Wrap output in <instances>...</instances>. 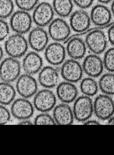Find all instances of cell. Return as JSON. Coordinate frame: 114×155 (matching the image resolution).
<instances>
[{
	"instance_id": "cell-27",
	"label": "cell",
	"mask_w": 114,
	"mask_h": 155,
	"mask_svg": "<svg viewBox=\"0 0 114 155\" xmlns=\"http://www.w3.org/2000/svg\"><path fill=\"white\" fill-rule=\"evenodd\" d=\"M14 5L13 0H0V18H10L14 12Z\"/></svg>"
},
{
	"instance_id": "cell-9",
	"label": "cell",
	"mask_w": 114,
	"mask_h": 155,
	"mask_svg": "<svg viewBox=\"0 0 114 155\" xmlns=\"http://www.w3.org/2000/svg\"><path fill=\"white\" fill-rule=\"evenodd\" d=\"M56 102V96L49 89L44 88L37 91L33 97L34 108L41 112H48L52 110Z\"/></svg>"
},
{
	"instance_id": "cell-26",
	"label": "cell",
	"mask_w": 114,
	"mask_h": 155,
	"mask_svg": "<svg viewBox=\"0 0 114 155\" xmlns=\"http://www.w3.org/2000/svg\"><path fill=\"white\" fill-rule=\"evenodd\" d=\"M80 90L83 95L91 97L97 93L99 88L98 83L94 78L87 77L81 80Z\"/></svg>"
},
{
	"instance_id": "cell-23",
	"label": "cell",
	"mask_w": 114,
	"mask_h": 155,
	"mask_svg": "<svg viewBox=\"0 0 114 155\" xmlns=\"http://www.w3.org/2000/svg\"><path fill=\"white\" fill-rule=\"evenodd\" d=\"M16 89L9 82H0V104L7 106L15 100Z\"/></svg>"
},
{
	"instance_id": "cell-10",
	"label": "cell",
	"mask_w": 114,
	"mask_h": 155,
	"mask_svg": "<svg viewBox=\"0 0 114 155\" xmlns=\"http://www.w3.org/2000/svg\"><path fill=\"white\" fill-rule=\"evenodd\" d=\"M83 73L82 65L77 60L70 58L65 60L61 65V76L65 81L73 83L80 81Z\"/></svg>"
},
{
	"instance_id": "cell-13",
	"label": "cell",
	"mask_w": 114,
	"mask_h": 155,
	"mask_svg": "<svg viewBox=\"0 0 114 155\" xmlns=\"http://www.w3.org/2000/svg\"><path fill=\"white\" fill-rule=\"evenodd\" d=\"M49 38L48 31L43 28L36 26L29 31L27 40L29 47L39 52L44 51L48 46Z\"/></svg>"
},
{
	"instance_id": "cell-36",
	"label": "cell",
	"mask_w": 114,
	"mask_h": 155,
	"mask_svg": "<svg viewBox=\"0 0 114 155\" xmlns=\"http://www.w3.org/2000/svg\"><path fill=\"white\" fill-rule=\"evenodd\" d=\"M19 125H32L33 122L29 119L22 120H20L19 123Z\"/></svg>"
},
{
	"instance_id": "cell-19",
	"label": "cell",
	"mask_w": 114,
	"mask_h": 155,
	"mask_svg": "<svg viewBox=\"0 0 114 155\" xmlns=\"http://www.w3.org/2000/svg\"><path fill=\"white\" fill-rule=\"evenodd\" d=\"M60 75L59 71L54 66L43 67L39 71L38 81L44 88L51 89L59 83Z\"/></svg>"
},
{
	"instance_id": "cell-28",
	"label": "cell",
	"mask_w": 114,
	"mask_h": 155,
	"mask_svg": "<svg viewBox=\"0 0 114 155\" xmlns=\"http://www.w3.org/2000/svg\"><path fill=\"white\" fill-rule=\"evenodd\" d=\"M103 62L105 69L109 72L114 73V47L106 51Z\"/></svg>"
},
{
	"instance_id": "cell-11",
	"label": "cell",
	"mask_w": 114,
	"mask_h": 155,
	"mask_svg": "<svg viewBox=\"0 0 114 155\" xmlns=\"http://www.w3.org/2000/svg\"><path fill=\"white\" fill-rule=\"evenodd\" d=\"M69 25L77 34L72 36H82L89 29L91 24L90 16L84 9L78 10L70 15Z\"/></svg>"
},
{
	"instance_id": "cell-21",
	"label": "cell",
	"mask_w": 114,
	"mask_h": 155,
	"mask_svg": "<svg viewBox=\"0 0 114 155\" xmlns=\"http://www.w3.org/2000/svg\"><path fill=\"white\" fill-rule=\"evenodd\" d=\"M78 91L74 83L64 81L58 84L56 88L57 97L62 103L74 102L78 97Z\"/></svg>"
},
{
	"instance_id": "cell-8",
	"label": "cell",
	"mask_w": 114,
	"mask_h": 155,
	"mask_svg": "<svg viewBox=\"0 0 114 155\" xmlns=\"http://www.w3.org/2000/svg\"><path fill=\"white\" fill-rule=\"evenodd\" d=\"M70 26L63 18L53 19L48 25V32L49 37L54 41H66L71 34Z\"/></svg>"
},
{
	"instance_id": "cell-29",
	"label": "cell",
	"mask_w": 114,
	"mask_h": 155,
	"mask_svg": "<svg viewBox=\"0 0 114 155\" xmlns=\"http://www.w3.org/2000/svg\"><path fill=\"white\" fill-rule=\"evenodd\" d=\"M14 2L18 9L29 12L33 11L39 3V0H14Z\"/></svg>"
},
{
	"instance_id": "cell-31",
	"label": "cell",
	"mask_w": 114,
	"mask_h": 155,
	"mask_svg": "<svg viewBox=\"0 0 114 155\" xmlns=\"http://www.w3.org/2000/svg\"><path fill=\"white\" fill-rule=\"evenodd\" d=\"M10 29V25L5 19L0 18V41L5 40L9 37Z\"/></svg>"
},
{
	"instance_id": "cell-30",
	"label": "cell",
	"mask_w": 114,
	"mask_h": 155,
	"mask_svg": "<svg viewBox=\"0 0 114 155\" xmlns=\"http://www.w3.org/2000/svg\"><path fill=\"white\" fill-rule=\"evenodd\" d=\"M33 122L37 125H56L53 117L48 112H41L37 115Z\"/></svg>"
},
{
	"instance_id": "cell-7",
	"label": "cell",
	"mask_w": 114,
	"mask_h": 155,
	"mask_svg": "<svg viewBox=\"0 0 114 155\" xmlns=\"http://www.w3.org/2000/svg\"><path fill=\"white\" fill-rule=\"evenodd\" d=\"M55 14L52 5L46 2H39L33 10V21L36 26L44 27L48 26L54 19Z\"/></svg>"
},
{
	"instance_id": "cell-2",
	"label": "cell",
	"mask_w": 114,
	"mask_h": 155,
	"mask_svg": "<svg viewBox=\"0 0 114 155\" xmlns=\"http://www.w3.org/2000/svg\"><path fill=\"white\" fill-rule=\"evenodd\" d=\"M100 29L93 28L89 29L85 38L87 48L93 54L99 55L103 53L107 46L108 38L106 34Z\"/></svg>"
},
{
	"instance_id": "cell-14",
	"label": "cell",
	"mask_w": 114,
	"mask_h": 155,
	"mask_svg": "<svg viewBox=\"0 0 114 155\" xmlns=\"http://www.w3.org/2000/svg\"><path fill=\"white\" fill-rule=\"evenodd\" d=\"M44 51V58L51 66L61 65L65 61L66 48L60 42L54 41L48 44Z\"/></svg>"
},
{
	"instance_id": "cell-25",
	"label": "cell",
	"mask_w": 114,
	"mask_h": 155,
	"mask_svg": "<svg viewBox=\"0 0 114 155\" xmlns=\"http://www.w3.org/2000/svg\"><path fill=\"white\" fill-rule=\"evenodd\" d=\"M98 83L99 89L103 94L114 95V73L109 72L103 74Z\"/></svg>"
},
{
	"instance_id": "cell-34",
	"label": "cell",
	"mask_w": 114,
	"mask_h": 155,
	"mask_svg": "<svg viewBox=\"0 0 114 155\" xmlns=\"http://www.w3.org/2000/svg\"><path fill=\"white\" fill-rule=\"evenodd\" d=\"M108 26L109 28L108 31V40L114 47V23H110Z\"/></svg>"
},
{
	"instance_id": "cell-12",
	"label": "cell",
	"mask_w": 114,
	"mask_h": 155,
	"mask_svg": "<svg viewBox=\"0 0 114 155\" xmlns=\"http://www.w3.org/2000/svg\"><path fill=\"white\" fill-rule=\"evenodd\" d=\"M38 83L33 75L24 73L16 80V92L21 97L29 99L38 91Z\"/></svg>"
},
{
	"instance_id": "cell-24",
	"label": "cell",
	"mask_w": 114,
	"mask_h": 155,
	"mask_svg": "<svg viewBox=\"0 0 114 155\" xmlns=\"http://www.w3.org/2000/svg\"><path fill=\"white\" fill-rule=\"evenodd\" d=\"M73 5L72 0H53L52 6L55 14L63 18L72 13Z\"/></svg>"
},
{
	"instance_id": "cell-3",
	"label": "cell",
	"mask_w": 114,
	"mask_h": 155,
	"mask_svg": "<svg viewBox=\"0 0 114 155\" xmlns=\"http://www.w3.org/2000/svg\"><path fill=\"white\" fill-rule=\"evenodd\" d=\"M21 68L18 59L8 56L0 62V79L4 82H14L21 75Z\"/></svg>"
},
{
	"instance_id": "cell-37",
	"label": "cell",
	"mask_w": 114,
	"mask_h": 155,
	"mask_svg": "<svg viewBox=\"0 0 114 155\" xmlns=\"http://www.w3.org/2000/svg\"><path fill=\"white\" fill-rule=\"evenodd\" d=\"M108 125H114V116H112L107 120Z\"/></svg>"
},
{
	"instance_id": "cell-38",
	"label": "cell",
	"mask_w": 114,
	"mask_h": 155,
	"mask_svg": "<svg viewBox=\"0 0 114 155\" xmlns=\"http://www.w3.org/2000/svg\"><path fill=\"white\" fill-rule=\"evenodd\" d=\"M4 50L2 47L0 45V62L3 59Z\"/></svg>"
},
{
	"instance_id": "cell-20",
	"label": "cell",
	"mask_w": 114,
	"mask_h": 155,
	"mask_svg": "<svg viewBox=\"0 0 114 155\" xmlns=\"http://www.w3.org/2000/svg\"><path fill=\"white\" fill-rule=\"evenodd\" d=\"M24 57L21 66L25 73L31 75L39 73L42 68L43 61L38 52L33 51Z\"/></svg>"
},
{
	"instance_id": "cell-5",
	"label": "cell",
	"mask_w": 114,
	"mask_h": 155,
	"mask_svg": "<svg viewBox=\"0 0 114 155\" xmlns=\"http://www.w3.org/2000/svg\"><path fill=\"white\" fill-rule=\"evenodd\" d=\"M74 119L84 122L91 118L94 113L93 101L90 97L82 95L74 101L72 108Z\"/></svg>"
},
{
	"instance_id": "cell-39",
	"label": "cell",
	"mask_w": 114,
	"mask_h": 155,
	"mask_svg": "<svg viewBox=\"0 0 114 155\" xmlns=\"http://www.w3.org/2000/svg\"><path fill=\"white\" fill-rule=\"evenodd\" d=\"M98 2L101 4H105L109 3L112 0H97Z\"/></svg>"
},
{
	"instance_id": "cell-4",
	"label": "cell",
	"mask_w": 114,
	"mask_h": 155,
	"mask_svg": "<svg viewBox=\"0 0 114 155\" xmlns=\"http://www.w3.org/2000/svg\"><path fill=\"white\" fill-rule=\"evenodd\" d=\"M33 23L32 16L29 12L18 9L10 17L9 25L14 33L24 35L31 29Z\"/></svg>"
},
{
	"instance_id": "cell-15",
	"label": "cell",
	"mask_w": 114,
	"mask_h": 155,
	"mask_svg": "<svg viewBox=\"0 0 114 155\" xmlns=\"http://www.w3.org/2000/svg\"><path fill=\"white\" fill-rule=\"evenodd\" d=\"M34 110L33 104L25 98L16 99L11 103V114L20 120L30 118L33 115Z\"/></svg>"
},
{
	"instance_id": "cell-17",
	"label": "cell",
	"mask_w": 114,
	"mask_h": 155,
	"mask_svg": "<svg viewBox=\"0 0 114 155\" xmlns=\"http://www.w3.org/2000/svg\"><path fill=\"white\" fill-rule=\"evenodd\" d=\"M63 43L67 45L66 52L70 58L78 60L85 57L87 47L85 41L79 36H70Z\"/></svg>"
},
{
	"instance_id": "cell-35",
	"label": "cell",
	"mask_w": 114,
	"mask_h": 155,
	"mask_svg": "<svg viewBox=\"0 0 114 155\" xmlns=\"http://www.w3.org/2000/svg\"><path fill=\"white\" fill-rule=\"evenodd\" d=\"M83 124L87 125H100V124L99 121L98 120H96L90 119V118L83 122Z\"/></svg>"
},
{
	"instance_id": "cell-33",
	"label": "cell",
	"mask_w": 114,
	"mask_h": 155,
	"mask_svg": "<svg viewBox=\"0 0 114 155\" xmlns=\"http://www.w3.org/2000/svg\"><path fill=\"white\" fill-rule=\"evenodd\" d=\"M73 3L82 9L88 8L93 4L94 0H72Z\"/></svg>"
},
{
	"instance_id": "cell-22",
	"label": "cell",
	"mask_w": 114,
	"mask_h": 155,
	"mask_svg": "<svg viewBox=\"0 0 114 155\" xmlns=\"http://www.w3.org/2000/svg\"><path fill=\"white\" fill-rule=\"evenodd\" d=\"M52 117L56 125H71L75 119L72 109L68 104L62 102L54 107Z\"/></svg>"
},
{
	"instance_id": "cell-6",
	"label": "cell",
	"mask_w": 114,
	"mask_h": 155,
	"mask_svg": "<svg viewBox=\"0 0 114 155\" xmlns=\"http://www.w3.org/2000/svg\"><path fill=\"white\" fill-rule=\"evenodd\" d=\"M94 114L100 120H108L114 115V101L110 96L100 94L93 101Z\"/></svg>"
},
{
	"instance_id": "cell-18",
	"label": "cell",
	"mask_w": 114,
	"mask_h": 155,
	"mask_svg": "<svg viewBox=\"0 0 114 155\" xmlns=\"http://www.w3.org/2000/svg\"><path fill=\"white\" fill-rule=\"evenodd\" d=\"M84 73L88 77L97 78L102 75L104 68L103 60L97 54H89L85 57L82 65Z\"/></svg>"
},
{
	"instance_id": "cell-40",
	"label": "cell",
	"mask_w": 114,
	"mask_h": 155,
	"mask_svg": "<svg viewBox=\"0 0 114 155\" xmlns=\"http://www.w3.org/2000/svg\"><path fill=\"white\" fill-rule=\"evenodd\" d=\"M111 12L112 16H113V17H114V0H113L112 4H111Z\"/></svg>"
},
{
	"instance_id": "cell-1",
	"label": "cell",
	"mask_w": 114,
	"mask_h": 155,
	"mask_svg": "<svg viewBox=\"0 0 114 155\" xmlns=\"http://www.w3.org/2000/svg\"><path fill=\"white\" fill-rule=\"evenodd\" d=\"M29 47L28 40L24 35L14 33L5 39L4 50L9 57L19 59L26 54Z\"/></svg>"
},
{
	"instance_id": "cell-16",
	"label": "cell",
	"mask_w": 114,
	"mask_h": 155,
	"mask_svg": "<svg viewBox=\"0 0 114 155\" xmlns=\"http://www.w3.org/2000/svg\"><path fill=\"white\" fill-rule=\"evenodd\" d=\"M111 10L103 4L95 5L90 11L91 22L96 25L97 28L102 29L110 24L112 18Z\"/></svg>"
},
{
	"instance_id": "cell-32",
	"label": "cell",
	"mask_w": 114,
	"mask_h": 155,
	"mask_svg": "<svg viewBox=\"0 0 114 155\" xmlns=\"http://www.w3.org/2000/svg\"><path fill=\"white\" fill-rule=\"evenodd\" d=\"M11 111L5 105L0 104V125H5L10 121L11 118Z\"/></svg>"
}]
</instances>
